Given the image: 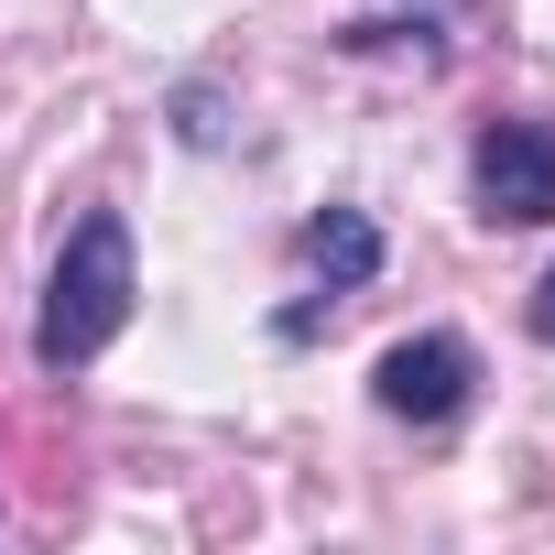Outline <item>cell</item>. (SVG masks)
<instances>
[{
	"mask_svg": "<svg viewBox=\"0 0 555 555\" xmlns=\"http://www.w3.org/2000/svg\"><path fill=\"white\" fill-rule=\"evenodd\" d=\"M131 295H142V272H131V218H120V207H88V218L66 229L55 272H44L34 360H44L55 382H66V371H88V360L131 327Z\"/></svg>",
	"mask_w": 555,
	"mask_h": 555,
	"instance_id": "obj_1",
	"label": "cell"
},
{
	"mask_svg": "<svg viewBox=\"0 0 555 555\" xmlns=\"http://www.w3.org/2000/svg\"><path fill=\"white\" fill-rule=\"evenodd\" d=\"M468 196L490 229H544L555 218V120H490L468 142Z\"/></svg>",
	"mask_w": 555,
	"mask_h": 555,
	"instance_id": "obj_2",
	"label": "cell"
},
{
	"mask_svg": "<svg viewBox=\"0 0 555 555\" xmlns=\"http://www.w3.org/2000/svg\"><path fill=\"white\" fill-rule=\"evenodd\" d=\"M468 382H479V360H468V338H392L382 349V371H371V403L392 414V425H447L457 403H468Z\"/></svg>",
	"mask_w": 555,
	"mask_h": 555,
	"instance_id": "obj_3",
	"label": "cell"
},
{
	"mask_svg": "<svg viewBox=\"0 0 555 555\" xmlns=\"http://www.w3.org/2000/svg\"><path fill=\"white\" fill-rule=\"evenodd\" d=\"M295 250H306V272H317L327 295H360L371 272H382V229H371L360 207H327V218H306V240H295Z\"/></svg>",
	"mask_w": 555,
	"mask_h": 555,
	"instance_id": "obj_4",
	"label": "cell"
},
{
	"mask_svg": "<svg viewBox=\"0 0 555 555\" xmlns=\"http://www.w3.org/2000/svg\"><path fill=\"white\" fill-rule=\"evenodd\" d=\"M522 317H533V338L555 349V272H544V284H533V306H522Z\"/></svg>",
	"mask_w": 555,
	"mask_h": 555,
	"instance_id": "obj_5",
	"label": "cell"
}]
</instances>
